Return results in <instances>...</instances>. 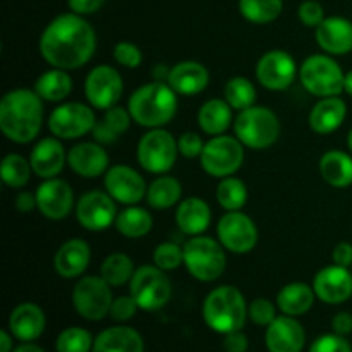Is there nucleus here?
Segmentation results:
<instances>
[{"mask_svg": "<svg viewBox=\"0 0 352 352\" xmlns=\"http://www.w3.org/2000/svg\"><path fill=\"white\" fill-rule=\"evenodd\" d=\"M30 164L33 174L40 179L57 177L67 164V151L58 138H41L31 150Z\"/></svg>", "mask_w": 352, "mask_h": 352, "instance_id": "4be33fe9", "label": "nucleus"}, {"mask_svg": "<svg viewBox=\"0 0 352 352\" xmlns=\"http://www.w3.org/2000/svg\"><path fill=\"white\" fill-rule=\"evenodd\" d=\"M309 352H352V347L346 337L339 333H327L311 344Z\"/></svg>", "mask_w": 352, "mask_h": 352, "instance_id": "de8ad7c7", "label": "nucleus"}, {"mask_svg": "<svg viewBox=\"0 0 352 352\" xmlns=\"http://www.w3.org/2000/svg\"><path fill=\"white\" fill-rule=\"evenodd\" d=\"M320 174L332 188H349L352 184V157L340 150L327 151L320 158Z\"/></svg>", "mask_w": 352, "mask_h": 352, "instance_id": "7c9ffc66", "label": "nucleus"}, {"mask_svg": "<svg viewBox=\"0 0 352 352\" xmlns=\"http://www.w3.org/2000/svg\"><path fill=\"white\" fill-rule=\"evenodd\" d=\"M254 74L263 88L272 91H284L294 82L298 65L289 52L270 50L260 57Z\"/></svg>", "mask_w": 352, "mask_h": 352, "instance_id": "dca6fc26", "label": "nucleus"}, {"mask_svg": "<svg viewBox=\"0 0 352 352\" xmlns=\"http://www.w3.org/2000/svg\"><path fill=\"white\" fill-rule=\"evenodd\" d=\"M333 263L340 267L349 268L352 267V244L351 243H339L332 251Z\"/></svg>", "mask_w": 352, "mask_h": 352, "instance_id": "864d4df0", "label": "nucleus"}, {"mask_svg": "<svg viewBox=\"0 0 352 352\" xmlns=\"http://www.w3.org/2000/svg\"><path fill=\"white\" fill-rule=\"evenodd\" d=\"M217 236L227 251L236 254L250 253L258 243V229L250 215L239 212H227L217 226Z\"/></svg>", "mask_w": 352, "mask_h": 352, "instance_id": "4468645a", "label": "nucleus"}, {"mask_svg": "<svg viewBox=\"0 0 352 352\" xmlns=\"http://www.w3.org/2000/svg\"><path fill=\"white\" fill-rule=\"evenodd\" d=\"M167 82L177 95L195 96L206 89L210 82V72L201 62L182 60L170 67Z\"/></svg>", "mask_w": 352, "mask_h": 352, "instance_id": "b1692460", "label": "nucleus"}, {"mask_svg": "<svg viewBox=\"0 0 352 352\" xmlns=\"http://www.w3.org/2000/svg\"><path fill=\"white\" fill-rule=\"evenodd\" d=\"M313 289L325 305H342L352 298V272L340 265H329L315 275Z\"/></svg>", "mask_w": 352, "mask_h": 352, "instance_id": "6ab92c4d", "label": "nucleus"}, {"mask_svg": "<svg viewBox=\"0 0 352 352\" xmlns=\"http://www.w3.org/2000/svg\"><path fill=\"white\" fill-rule=\"evenodd\" d=\"M298 17L305 26L308 28H318L325 19V9L316 0H305L301 6L298 7Z\"/></svg>", "mask_w": 352, "mask_h": 352, "instance_id": "49530a36", "label": "nucleus"}, {"mask_svg": "<svg viewBox=\"0 0 352 352\" xmlns=\"http://www.w3.org/2000/svg\"><path fill=\"white\" fill-rule=\"evenodd\" d=\"M184 250V267L189 275L201 282H213L220 278L227 267L226 248L220 241L208 236H192L182 246Z\"/></svg>", "mask_w": 352, "mask_h": 352, "instance_id": "423d86ee", "label": "nucleus"}, {"mask_svg": "<svg viewBox=\"0 0 352 352\" xmlns=\"http://www.w3.org/2000/svg\"><path fill=\"white\" fill-rule=\"evenodd\" d=\"M67 164L74 174L85 179H95L98 175H105L109 170V153L103 148V144L86 141V143H78L69 150Z\"/></svg>", "mask_w": 352, "mask_h": 352, "instance_id": "aec40b11", "label": "nucleus"}, {"mask_svg": "<svg viewBox=\"0 0 352 352\" xmlns=\"http://www.w3.org/2000/svg\"><path fill=\"white\" fill-rule=\"evenodd\" d=\"M153 263L164 272H172L184 265V250L175 243H162L153 251Z\"/></svg>", "mask_w": 352, "mask_h": 352, "instance_id": "37998d69", "label": "nucleus"}, {"mask_svg": "<svg viewBox=\"0 0 352 352\" xmlns=\"http://www.w3.org/2000/svg\"><path fill=\"white\" fill-rule=\"evenodd\" d=\"M248 316H250L251 322L258 327H268L275 318H277V313H275V305L270 299L265 298H256L251 301V305L248 306Z\"/></svg>", "mask_w": 352, "mask_h": 352, "instance_id": "c03bdc74", "label": "nucleus"}, {"mask_svg": "<svg viewBox=\"0 0 352 352\" xmlns=\"http://www.w3.org/2000/svg\"><path fill=\"white\" fill-rule=\"evenodd\" d=\"M248 318V305L243 292L232 285H220L203 302V320L217 333L243 330Z\"/></svg>", "mask_w": 352, "mask_h": 352, "instance_id": "20e7f679", "label": "nucleus"}, {"mask_svg": "<svg viewBox=\"0 0 352 352\" xmlns=\"http://www.w3.org/2000/svg\"><path fill=\"white\" fill-rule=\"evenodd\" d=\"M31 168L30 160L17 153H9L2 160V167H0V175L6 186L12 189H21L30 182L31 177Z\"/></svg>", "mask_w": 352, "mask_h": 352, "instance_id": "a19ab883", "label": "nucleus"}, {"mask_svg": "<svg viewBox=\"0 0 352 352\" xmlns=\"http://www.w3.org/2000/svg\"><path fill=\"white\" fill-rule=\"evenodd\" d=\"M138 309H140V306L134 301L133 296H120V298L113 299L112 308H110V316L116 322H127V320H131L136 315Z\"/></svg>", "mask_w": 352, "mask_h": 352, "instance_id": "09e8293b", "label": "nucleus"}, {"mask_svg": "<svg viewBox=\"0 0 352 352\" xmlns=\"http://www.w3.org/2000/svg\"><path fill=\"white\" fill-rule=\"evenodd\" d=\"M91 352H144V342L131 327H110L96 337Z\"/></svg>", "mask_w": 352, "mask_h": 352, "instance_id": "c85d7f7f", "label": "nucleus"}, {"mask_svg": "<svg viewBox=\"0 0 352 352\" xmlns=\"http://www.w3.org/2000/svg\"><path fill=\"white\" fill-rule=\"evenodd\" d=\"M182 196V186L172 175H160L151 184H148L146 201L151 208L155 210H167L172 208L179 203Z\"/></svg>", "mask_w": 352, "mask_h": 352, "instance_id": "c9c22d12", "label": "nucleus"}, {"mask_svg": "<svg viewBox=\"0 0 352 352\" xmlns=\"http://www.w3.org/2000/svg\"><path fill=\"white\" fill-rule=\"evenodd\" d=\"M316 43L329 55H346L352 52V21L342 16H330L315 31Z\"/></svg>", "mask_w": 352, "mask_h": 352, "instance_id": "5701e85b", "label": "nucleus"}, {"mask_svg": "<svg viewBox=\"0 0 352 352\" xmlns=\"http://www.w3.org/2000/svg\"><path fill=\"white\" fill-rule=\"evenodd\" d=\"M306 342V333L294 316H277L265 333L268 352H301Z\"/></svg>", "mask_w": 352, "mask_h": 352, "instance_id": "412c9836", "label": "nucleus"}, {"mask_svg": "<svg viewBox=\"0 0 352 352\" xmlns=\"http://www.w3.org/2000/svg\"><path fill=\"white\" fill-rule=\"evenodd\" d=\"M347 146H349V150L352 151V129L349 131V134H347Z\"/></svg>", "mask_w": 352, "mask_h": 352, "instance_id": "052dcab7", "label": "nucleus"}, {"mask_svg": "<svg viewBox=\"0 0 352 352\" xmlns=\"http://www.w3.org/2000/svg\"><path fill=\"white\" fill-rule=\"evenodd\" d=\"M134 272V261L124 253H113L103 260L100 267V277L109 282L112 287H122L124 284L131 282Z\"/></svg>", "mask_w": 352, "mask_h": 352, "instance_id": "e433bc0d", "label": "nucleus"}, {"mask_svg": "<svg viewBox=\"0 0 352 352\" xmlns=\"http://www.w3.org/2000/svg\"><path fill=\"white\" fill-rule=\"evenodd\" d=\"M16 208L19 210L21 213H28L31 212L33 208H36V195L34 192H28L23 191L16 196Z\"/></svg>", "mask_w": 352, "mask_h": 352, "instance_id": "6e6d98bb", "label": "nucleus"}, {"mask_svg": "<svg viewBox=\"0 0 352 352\" xmlns=\"http://www.w3.org/2000/svg\"><path fill=\"white\" fill-rule=\"evenodd\" d=\"M223 96H226L223 100H226L234 110L241 112V110H246L254 105V102H256V88H254L253 82L248 78H244V76H234V78H230L229 81L226 82Z\"/></svg>", "mask_w": 352, "mask_h": 352, "instance_id": "58836bf2", "label": "nucleus"}, {"mask_svg": "<svg viewBox=\"0 0 352 352\" xmlns=\"http://www.w3.org/2000/svg\"><path fill=\"white\" fill-rule=\"evenodd\" d=\"M127 110L138 126L164 127L177 113V93L165 81L148 82L129 96Z\"/></svg>", "mask_w": 352, "mask_h": 352, "instance_id": "7ed1b4c3", "label": "nucleus"}, {"mask_svg": "<svg viewBox=\"0 0 352 352\" xmlns=\"http://www.w3.org/2000/svg\"><path fill=\"white\" fill-rule=\"evenodd\" d=\"M315 289L305 282H291L284 285L277 296V308L284 315L301 316L306 315L315 305Z\"/></svg>", "mask_w": 352, "mask_h": 352, "instance_id": "c756f323", "label": "nucleus"}, {"mask_svg": "<svg viewBox=\"0 0 352 352\" xmlns=\"http://www.w3.org/2000/svg\"><path fill=\"white\" fill-rule=\"evenodd\" d=\"M232 107L220 98H212L201 105L198 112V124L203 133L220 136L232 124Z\"/></svg>", "mask_w": 352, "mask_h": 352, "instance_id": "473e14b6", "label": "nucleus"}, {"mask_svg": "<svg viewBox=\"0 0 352 352\" xmlns=\"http://www.w3.org/2000/svg\"><path fill=\"white\" fill-rule=\"evenodd\" d=\"M103 186L117 203L126 206L138 205L141 199L146 198L148 186L143 175L129 165H112L105 172Z\"/></svg>", "mask_w": 352, "mask_h": 352, "instance_id": "f3484780", "label": "nucleus"}, {"mask_svg": "<svg viewBox=\"0 0 352 352\" xmlns=\"http://www.w3.org/2000/svg\"><path fill=\"white\" fill-rule=\"evenodd\" d=\"M175 222L186 236H201L212 222V210L201 198H188L179 203Z\"/></svg>", "mask_w": 352, "mask_h": 352, "instance_id": "cd10ccee", "label": "nucleus"}, {"mask_svg": "<svg viewBox=\"0 0 352 352\" xmlns=\"http://www.w3.org/2000/svg\"><path fill=\"white\" fill-rule=\"evenodd\" d=\"M284 9V0H239V12L253 24H268Z\"/></svg>", "mask_w": 352, "mask_h": 352, "instance_id": "4c0bfd02", "label": "nucleus"}, {"mask_svg": "<svg viewBox=\"0 0 352 352\" xmlns=\"http://www.w3.org/2000/svg\"><path fill=\"white\" fill-rule=\"evenodd\" d=\"M248 346V337L244 336L243 330H237V332L227 333L226 339H223V347L227 352H246Z\"/></svg>", "mask_w": 352, "mask_h": 352, "instance_id": "603ef678", "label": "nucleus"}, {"mask_svg": "<svg viewBox=\"0 0 352 352\" xmlns=\"http://www.w3.org/2000/svg\"><path fill=\"white\" fill-rule=\"evenodd\" d=\"M91 250L82 239H69L60 244L54 256V268L60 277L78 278L88 268Z\"/></svg>", "mask_w": 352, "mask_h": 352, "instance_id": "a878e982", "label": "nucleus"}, {"mask_svg": "<svg viewBox=\"0 0 352 352\" xmlns=\"http://www.w3.org/2000/svg\"><path fill=\"white\" fill-rule=\"evenodd\" d=\"M116 199L107 191H88L76 203V219L79 226L91 232H100L116 223Z\"/></svg>", "mask_w": 352, "mask_h": 352, "instance_id": "2eb2a0df", "label": "nucleus"}, {"mask_svg": "<svg viewBox=\"0 0 352 352\" xmlns=\"http://www.w3.org/2000/svg\"><path fill=\"white\" fill-rule=\"evenodd\" d=\"M347 116V105L340 96L322 98L309 112V127L316 134H330L339 129Z\"/></svg>", "mask_w": 352, "mask_h": 352, "instance_id": "bb28decb", "label": "nucleus"}, {"mask_svg": "<svg viewBox=\"0 0 352 352\" xmlns=\"http://www.w3.org/2000/svg\"><path fill=\"white\" fill-rule=\"evenodd\" d=\"M179 153L177 140L168 131L157 127L143 134L138 143L136 157L141 167L150 174H167L175 165Z\"/></svg>", "mask_w": 352, "mask_h": 352, "instance_id": "1a4fd4ad", "label": "nucleus"}, {"mask_svg": "<svg viewBox=\"0 0 352 352\" xmlns=\"http://www.w3.org/2000/svg\"><path fill=\"white\" fill-rule=\"evenodd\" d=\"M47 318L43 309L34 302L16 306L9 316V332L21 342H33L45 332Z\"/></svg>", "mask_w": 352, "mask_h": 352, "instance_id": "393cba45", "label": "nucleus"}, {"mask_svg": "<svg viewBox=\"0 0 352 352\" xmlns=\"http://www.w3.org/2000/svg\"><path fill=\"white\" fill-rule=\"evenodd\" d=\"M95 339L91 333L81 327H69L58 333L55 340V349L57 352H89L93 351Z\"/></svg>", "mask_w": 352, "mask_h": 352, "instance_id": "79ce46f5", "label": "nucleus"}, {"mask_svg": "<svg viewBox=\"0 0 352 352\" xmlns=\"http://www.w3.org/2000/svg\"><path fill=\"white\" fill-rule=\"evenodd\" d=\"M344 91L352 96V69L349 72H346V78H344Z\"/></svg>", "mask_w": 352, "mask_h": 352, "instance_id": "bf43d9fd", "label": "nucleus"}, {"mask_svg": "<svg viewBox=\"0 0 352 352\" xmlns=\"http://www.w3.org/2000/svg\"><path fill=\"white\" fill-rule=\"evenodd\" d=\"M217 201L227 212H239L248 201V188L241 179L229 175L217 186Z\"/></svg>", "mask_w": 352, "mask_h": 352, "instance_id": "ea45409f", "label": "nucleus"}, {"mask_svg": "<svg viewBox=\"0 0 352 352\" xmlns=\"http://www.w3.org/2000/svg\"><path fill=\"white\" fill-rule=\"evenodd\" d=\"M344 71L330 55H309L299 69V79L308 93L318 98L339 96L344 91Z\"/></svg>", "mask_w": 352, "mask_h": 352, "instance_id": "0eeeda50", "label": "nucleus"}, {"mask_svg": "<svg viewBox=\"0 0 352 352\" xmlns=\"http://www.w3.org/2000/svg\"><path fill=\"white\" fill-rule=\"evenodd\" d=\"M43 126V100L34 89L16 88L0 100V129L12 143L26 144Z\"/></svg>", "mask_w": 352, "mask_h": 352, "instance_id": "f03ea898", "label": "nucleus"}, {"mask_svg": "<svg viewBox=\"0 0 352 352\" xmlns=\"http://www.w3.org/2000/svg\"><path fill=\"white\" fill-rule=\"evenodd\" d=\"M113 296L112 285L102 277L86 275L76 282L72 289V306L88 322H100L110 315Z\"/></svg>", "mask_w": 352, "mask_h": 352, "instance_id": "9b49d317", "label": "nucleus"}, {"mask_svg": "<svg viewBox=\"0 0 352 352\" xmlns=\"http://www.w3.org/2000/svg\"><path fill=\"white\" fill-rule=\"evenodd\" d=\"M244 162V144L237 138L212 136L206 141L203 153L199 157L201 168L212 177H229L241 168Z\"/></svg>", "mask_w": 352, "mask_h": 352, "instance_id": "9d476101", "label": "nucleus"}, {"mask_svg": "<svg viewBox=\"0 0 352 352\" xmlns=\"http://www.w3.org/2000/svg\"><path fill=\"white\" fill-rule=\"evenodd\" d=\"M105 0H67V6L71 12L79 16H88V14L98 12L103 7Z\"/></svg>", "mask_w": 352, "mask_h": 352, "instance_id": "3c124183", "label": "nucleus"}, {"mask_svg": "<svg viewBox=\"0 0 352 352\" xmlns=\"http://www.w3.org/2000/svg\"><path fill=\"white\" fill-rule=\"evenodd\" d=\"M113 58L122 67L136 69L143 62V52H141L138 45L131 43V41H119L113 47Z\"/></svg>", "mask_w": 352, "mask_h": 352, "instance_id": "a18cd8bd", "label": "nucleus"}, {"mask_svg": "<svg viewBox=\"0 0 352 352\" xmlns=\"http://www.w3.org/2000/svg\"><path fill=\"white\" fill-rule=\"evenodd\" d=\"M96 119L91 107L79 102L62 103L52 110L48 117V129L58 140H78L91 133Z\"/></svg>", "mask_w": 352, "mask_h": 352, "instance_id": "f8f14e48", "label": "nucleus"}, {"mask_svg": "<svg viewBox=\"0 0 352 352\" xmlns=\"http://www.w3.org/2000/svg\"><path fill=\"white\" fill-rule=\"evenodd\" d=\"M85 93L89 105L98 110H109L122 98L124 81L119 71L112 65H96L86 76Z\"/></svg>", "mask_w": 352, "mask_h": 352, "instance_id": "ddd939ff", "label": "nucleus"}, {"mask_svg": "<svg viewBox=\"0 0 352 352\" xmlns=\"http://www.w3.org/2000/svg\"><path fill=\"white\" fill-rule=\"evenodd\" d=\"M131 117L129 110L124 109V107H110L109 110H105V116L103 119L96 120L95 127H93L91 134L95 138L96 143L100 144H112L129 129L131 126Z\"/></svg>", "mask_w": 352, "mask_h": 352, "instance_id": "2f4dec72", "label": "nucleus"}, {"mask_svg": "<svg viewBox=\"0 0 352 352\" xmlns=\"http://www.w3.org/2000/svg\"><path fill=\"white\" fill-rule=\"evenodd\" d=\"M129 292L140 309L157 311L170 301V278L157 265H143L134 272L129 282Z\"/></svg>", "mask_w": 352, "mask_h": 352, "instance_id": "6e6552de", "label": "nucleus"}, {"mask_svg": "<svg viewBox=\"0 0 352 352\" xmlns=\"http://www.w3.org/2000/svg\"><path fill=\"white\" fill-rule=\"evenodd\" d=\"M96 33L91 24L74 12L54 17L40 36V54L52 67L72 71L91 60Z\"/></svg>", "mask_w": 352, "mask_h": 352, "instance_id": "f257e3e1", "label": "nucleus"}, {"mask_svg": "<svg viewBox=\"0 0 352 352\" xmlns=\"http://www.w3.org/2000/svg\"><path fill=\"white\" fill-rule=\"evenodd\" d=\"M332 329L333 333H339V336L346 337L352 333V315L347 311H340L333 316L332 320Z\"/></svg>", "mask_w": 352, "mask_h": 352, "instance_id": "5fc2aeb1", "label": "nucleus"}, {"mask_svg": "<svg viewBox=\"0 0 352 352\" xmlns=\"http://www.w3.org/2000/svg\"><path fill=\"white\" fill-rule=\"evenodd\" d=\"M179 153L186 158H199L205 148V141L198 133H184L177 140Z\"/></svg>", "mask_w": 352, "mask_h": 352, "instance_id": "8fccbe9b", "label": "nucleus"}, {"mask_svg": "<svg viewBox=\"0 0 352 352\" xmlns=\"http://www.w3.org/2000/svg\"><path fill=\"white\" fill-rule=\"evenodd\" d=\"M12 352H45V351L41 349L40 346H36V344L24 342V344H21L19 347H16Z\"/></svg>", "mask_w": 352, "mask_h": 352, "instance_id": "13d9d810", "label": "nucleus"}, {"mask_svg": "<svg viewBox=\"0 0 352 352\" xmlns=\"http://www.w3.org/2000/svg\"><path fill=\"white\" fill-rule=\"evenodd\" d=\"M33 89L45 102H62L71 95L72 79L64 69L52 67L50 71L38 76Z\"/></svg>", "mask_w": 352, "mask_h": 352, "instance_id": "72a5a7b5", "label": "nucleus"}, {"mask_svg": "<svg viewBox=\"0 0 352 352\" xmlns=\"http://www.w3.org/2000/svg\"><path fill=\"white\" fill-rule=\"evenodd\" d=\"M14 336L7 330H2L0 332V352H12L14 351V344H12Z\"/></svg>", "mask_w": 352, "mask_h": 352, "instance_id": "4d7b16f0", "label": "nucleus"}, {"mask_svg": "<svg viewBox=\"0 0 352 352\" xmlns=\"http://www.w3.org/2000/svg\"><path fill=\"white\" fill-rule=\"evenodd\" d=\"M236 138L251 150H267L280 134V120L268 107L253 105L241 110L234 119Z\"/></svg>", "mask_w": 352, "mask_h": 352, "instance_id": "39448f33", "label": "nucleus"}, {"mask_svg": "<svg viewBox=\"0 0 352 352\" xmlns=\"http://www.w3.org/2000/svg\"><path fill=\"white\" fill-rule=\"evenodd\" d=\"M113 226H116V229L124 237L140 239V237H144L146 234H150V230L153 229V219H151L148 210L141 208L138 205H129L122 212L117 213V219Z\"/></svg>", "mask_w": 352, "mask_h": 352, "instance_id": "f704fd0d", "label": "nucleus"}, {"mask_svg": "<svg viewBox=\"0 0 352 352\" xmlns=\"http://www.w3.org/2000/svg\"><path fill=\"white\" fill-rule=\"evenodd\" d=\"M34 195L36 208L48 220H64L74 208V192L64 179H43Z\"/></svg>", "mask_w": 352, "mask_h": 352, "instance_id": "a211bd4d", "label": "nucleus"}]
</instances>
